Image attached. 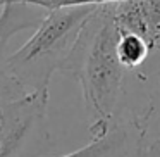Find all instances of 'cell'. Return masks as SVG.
<instances>
[{
  "mask_svg": "<svg viewBox=\"0 0 160 157\" xmlns=\"http://www.w3.org/2000/svg\"><path fill=\"white\" fill-rule=\"evenodd\" d=\"M14 2H21V4L35 5L43 11H55V9H67V7H81V5H105L112 4V2H121V0H12Z\"/></svg>",
  "mask_w": 160,
  "mask_h": 157,
  "instance_id": "obj_7",
  "label": "cell"
},
{
  "mask_svg": "<svg viewBox=\"0 0 160 157\" xmlns=\"http://www.w3.org/2000/svg\"><path fill=\"white\" fill-rule=\"evenodd\" d=\"M146 157H160V152H155V150H148V152H146Z\"/></svg>",
  "mask_w": 160,
  "mask_h": 157,
  "instance_id": "obj_9",
  "label": "cell"
},
{
  "mask_svg": "<svg viewBox=\"0 0 160 157\" xmlns=\"http://www.w3.org/2000/svg\"><path fill=\"white\" fill-rule=\"evenodd\" d=\"M11 2H12V0H5V4H11ZM5 4H4V5H5Z\"/></svg>",
  "mask_w": 160,
  "mask_h": 157,
  "instance_id": "obj_10",
  "label": "cell"
},
{
  "mask_svg": "<svg viewBox=\"0 0 160 157\" xmlns=\"http://www.w3.org/2000/svg\"><path fill=\"white\" fill-rule=\"evenodd\" d=\"M117 38L119 28L110 4L98 5L84 24L62 73L74 78L81 88L91 138L108 129L124 95L128 71L117 57Z\"/></svg>",
  "mask_w": 160,
  "mask_h": 157,
  "instance_id": "obj_1",
  "label": "cell"
},
{
  "mask_svg": "<svg viewBox=\"0 0 160 157\" xmlns=\"http://www.w3.org/2000/svg\"><path fill=\"white\" fill-rule=\"evenodd\" d=\"M115 49H117V57L122 67L128 73L138 71L150 59V54H152V47L143 36L129 31H119Z\"/></svg>",
  "mask_w": 160,
  "mask_h": 157,
  "instance_id": "obj_6",
  "label": "cell"
},
{
  "mask_svg": "<svg viewBox=\"0 0 160 157\" xmlns=\"http://www.w3.org/2000/svg\"><path fill=\"white\" fill-rule=\"evenodd\" d=\"M45 14L43 9L21 2L5 4L0 9V60L5 57V49L12 36L24 29H35Z\"/></svg>",
  "mask_w": 160,
  "mask_h": 157,
  "instance_id": "obj_5",
  "label": "cell"
},
{
  "mask_svg": "<svg viewBox=\"0 0 160 157\" xmlns=\"http://www.w3.org/2000/svg\"><path fill=\"white\" fill-rule=\"evenodd\" d=\"M98 5L48 11L29 40L0 60V73L22 92H48L55 73H64L86 21Z\"/></svg>",
  "mask_w": 160,
  "mask_h": 157,
  "instance_id": "obj_2",
  "label": "cell"
},
{
  "mask_svg": "<svg viewBox=\"0 0 160 157\" xmlns=\"http://www.w3.org/2000/svg\"><path fill=\"white\" fill-rule=\"evenodd\" d=\"M146 150H157V152H160V140H153V142H150Z\"/></svg>",
  "mask_w": 160,
  "mask_h": 157,
  "instance_id": "obj_8",
  "label": "cell"
},
{
  "mask_svg": "<svg viewBox=\"0 0 160 157\" xmlns=\"http://www.w3.org/2000/svg\"><path fill=\"white\" fill-rule=\"evenodd\" d=\"M141 83L150 85V97L148 104L141 112L134 114L136 121L143 128L146 136V147L153 140H160V38L153 47L150 59L139 67L132 71Z\"/></svg>",
  "mask_w": 160,
  "mask_h": 157,
  "instance_id": "obj_4",
  "label": "cell"
},
{
  "mask_svg": "<svg viewBox=\"0 0 160 157\" xmlns=\"http://www.w3.org/2000/svg\"><path fill=\"white\" fill-rule=\"evenodd\" d=\"M59 157H146V136L134 114L115 118L103 135Z\"/></svg>",
  "mask_w": 160,
  "mask_h": 157,
  "instance_id": "obj_3",
  "label": "cell"
}]
</instances>
